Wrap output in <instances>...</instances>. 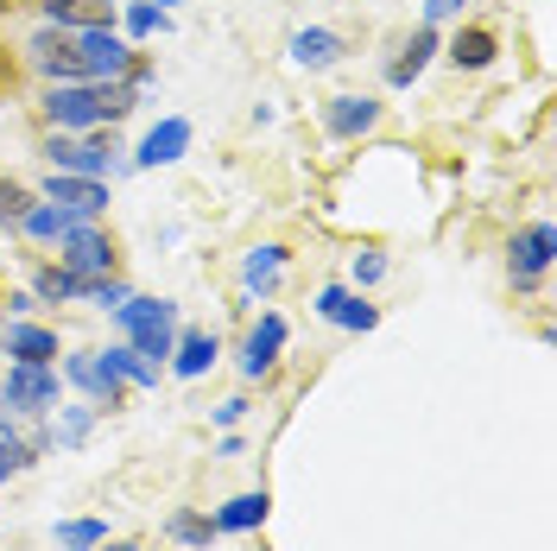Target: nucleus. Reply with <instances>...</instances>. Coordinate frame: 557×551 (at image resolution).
Returning a JSON list of instances; mask_svg holds the SVG:
<instances>
[{"label": "nucleus", "mask_w": 557, "mask_h": 551, "mask_svg": "<svg viewBox=\"0 0 557 551\" xmlns=\"http://www.w3.org/2000/svg\"><path fill=\"white\" fill-rule=\"evenodd\" d=\"M114 323H121L127 348L146 355L152 368L172 362V343H177V305L172 298H139V292H127V305L114 310Z\"/></svg>", "instance_id": "obj_1"}, {"label": "nucleus", "mask_w": 557, "mask_h": 551, "mask_svg": "<svg viewBox=\"0 0 557 551\" xmlns=\"http://www.w3.org/2000/svg\"><path fill=\"white\" fill-rule=\"evenodd\" d=\"M0 387H7V413H20V418H51L58 400H64L58 362H13L0 375Z\"/></svg>", "instance_id": "obj_2"}, {"label": "nucleus", "mask_w": 557, "mask_h": 551, "mask_svg": "<svg viewBox=\"0 0 557 551\" xmlns=\"http://www.w3.org/2000/svg\"><path fill=\"white\" fill-rule=\"evenodd\" d=\"M76 58L89 83H127L134 76V45L114 33V26H83L76 33Z\"/></svg>", "instance_id": "obj_3"}, {"label": "nucleus", "mask_w": 557, "mask_h": 551, "mask_svg": "<svg viewBox=\"0 0 557 551\" xmlns=\"http://www.w3.org/2000/svg\"><path fill=\"white\" fill-rule=\"evenodd\" d=\"M58 247H64L58 267H70V273H83V279H108L114 273V242H108V229H96V222H70Z\"/></svg>", "instance_id": "obj_4"}, {"label": "nucleus", "mask_w": 557, "mask_h": 551, "mask_svg": "<svg viewBox=\"0 0 557 551\" xmlns=\"http://www.w3.org/2000/svg\"><path fill=\"white\" fill-rule=\"evenodd\" d=\"M64 380L76 393H89V406H121V400H127V380L102 362V348H76L64 362Z\"/></svg>", "instance_id": "obj_5"}, {"label": "nucleus", "mask_w": 557, "mask_h": 551, "mask_svg": "<svg viewBox=\"0 0 557 551\" xmlns=\"http://www.w3.org/2000/svg\"><path fill=\"white\" fill-rule=\"evenodd\" d=\"M26 51H33V64L51 76V83H89L83 76V58H76V33H64V26H38L33 38H26Z\"/></svg>", "instance_id": "obj_6"}, {"label": "nucleus", "mask_w": 557, "mask_h": 551, "mask_svg": "<svg viewBox=\"0 0 557 551\" xmlns=\"http://www.w3.org/2000/svg\"><path fill=\"white\" fill-rule=\"evenodd\" d=\"M45 204L70 209L76 222H96L108 209V177H76V172H51L45 177Z\"/></svg>", "instance_id": "obj_7"}, {"label": "nucleus", "mask_w": 557, "mask_h": 551, "mask_svg": "<svg viewBox=\"0 0 557 551\" xmlns=\"http://www.w3.org/2000/svg\"><path fill=\"white\" fill-rule=\"evenodd\" d=\"M552 254H557L552 222H532V229H520V235H513V260H507L513 285H520V292H532L539 279L552 273Z\"/></svg>", "instance_id": "obj_8"}, {"label": "nucleus", "mask_w": 557, "mask_h": 551, "mask_svg": "<svg viewBox=\"0 0 557 551\" xmlns=\"http://www.w3.org/2000/svg\"><path fill=\"white\" fill-rule=\"evenodd\" d=\"M45 159H51V172H76V177H108L114 172V146L102 139H76V134H58L45 146Z\"/></svg>", "instance_id": "obj_9"}, {"label": "nucleus", "mask_w": 557, "mask_h": 551, "mask_svg": "<svg viewBox=\"0 0 557 551\" xmlns=\"http://www.w3.org/2000/svg\"><path fill=\"white\" fill-rule=\"evenodd\" d=\"M317 317H323V323H336V330H355V336L381 323V310L368 305L361 292H348V285H323V292H317Z\"/></svg>", "instance_id": "obj_10"}, {"label": "nucleus", "mask_w": 557, "mask_h": 551, "mask_svg": "<svg viewBox=\"0 0 557 551\" xmlns=\"http://www.w3.org/2000/svg\"><path fill=\"white\" fill-rule=\"evenodd\" d=\"M278 348H285V317H278V310H267V317L247 330V343H242V375H247V380L273 375Z\"/></svg>", "instance_id": "obj_11"}, {"label": "nucleus", "mask_w": 557, "mask_h": 551, "mask_svg": "<svg viewBox=\"0 0 557 551\" xmlns=\"http://www.w3.org/2000/svg\"><path fill=\"white\" fill-rule=\"evenodd\" d=\"M184 152H190V121H184V114H165L152 134L139 139L134 166H146V172H152V166H177Z\"/></svg>", "instance_id": "obj_12"}, {"label": "nucleus", "mask_w": 557, "mask_h": 551, "mask_svg": "<svg viewBox=\"0 0 557 551\" xmlns=\"http://www.w3.org/2000/svg\"><path fill=\"white\" fill-rule=\"evenodd\" d=\"M215 355H222V343L209 336V330H177V343H172V368L177 380H203L209 368H215Z\"/></svg>", "instance_id": "obj_13"}, {"label": "nucleus", "mask_w": 557, "mask_h": 551, "mask_svg": "<svg viewBox=\"0 0 557 551\" xmlns=\"http://www.w3.org/2000/svg\"><path fill=\"white\" fill-rule=\"evenodd\" d=\"M374 121H381V102L374 96H330V108H323V127L336 139H361Z\"/></svg>", "instance_id": "obj_14"}, {"label": "nucleus", "mask_w": 557, "mask_h": 551, "mask_svg": "<svg viewBox=\"0 0 557 551\" xmlns=\"http://www.w3.org/2000/svg\"><path fill=\"white\" fill-rule=\"evenodd\" d=\"M292 58L305 70H330V64L348 58V45H343V33H330V26H305V33H292Z\"/></svg>", "instance_id": "obj_15"}, {"label": "nucleus", "mask_w": 557, "mask_h": 551, "mask_svg": "<svg viewBox=\"0 0 557 551\" xmlns=\"http://www.w3.org/2000/svg\"><path fill=\"white\" fill-rule=\"evenodd\" d=\"M7 355H13V362H58V330L13 317V323H7Z\"/></svg>", "instance_id": "obj_16"}, {"label": "nucleus", "mask_w": 557, "mask_h": 551, "mask_svg": "<svg viewBox=\"0 0 557 551\" xmlns=\"http://www.w3.org/2000/svg\"><path fill=\"white\" fill-rule=\"evenodd\" d=\"M45 26H64V33L114 26V7H108V0H45Z\"/></svg>", "instance_id": "obj_17"}, {"label": "nucleus", "mask_w": 557, "mask_h": 551, "mask_svg": "<svg viewBox=\"0 0 557 551\" xmlns=\"http://www.w3.org/2000/svg\"><path fill=\"white\" fill-rule=\"evenodd\" d=\"M285 279V247H253L242 260V285H247V298H273V285Z\"/></svg>", "instance_id": "obj_18"}, {"label": "nucleus", "mask_w": 557, "mask_h": 551, "mask_svg": "<svg viewBox=\"0 0 557 551\" xmlns=\"http://www.w3.org/2000/svg\"><path fill=\"white\" fill-rule=\"evenodd\" d=\"M267 514H273V494L253 488V494H235L222 514H209V519H215V532H253V526H267Z\"/></svg>", "instance_id": "obj_19"}, {"label": "nucleus", "mask_w": 557, "mask_h": 551, "mask_svg": "<svg viewBox=\"0 0 557 551\" xmlns=\"http://www.w3.org/2000/svg\"><path fill=\"white\" fill-rule=\"evenodd\" d=\"M431 51H437V26H418V33L406 38V51L393 58V70H386V83H393V89H412V83H418V70L431 64Z\"/></svg>", "instance_id": "obj_20"}, {"label": "nucleus", "mask_w": 557, "mask_h": 551, "mask_svg": "<svg viewBox=\"0 0 557 551\" xmlns=\"http://www.w3.org/2000/svg\"><path fill=\"white\" fill-rule=\"evenodd\" d=\"M96 292V279L70 273V267H38L33 279V298H45V305H70V298H89Z\"/></svg>", "instance_id": "obj_21"}, {"label": "nucleus", "mask_w": 557, "mask_h": 551, "mask_svg": "<svg viewBox=\"0 0 557 551\" xmlns=\"http://www.w3.org/2000/svg\"><path fill=\"white\" fill-rule=\"evenodd\" d=\"M494 51H500V45H494V33H482V26H469V33L450 38V64L456 70H487Z\"/></svg>", "instance_id": "obj_22"}, {"label": "nucleus", "mask_w": 557, "mask_h": 551, "mask_svg": "<svg viewBox=\"0 0 557 551\" xmlns=\"http://www.w3.org/2000/svg\"><path fill=\"white\" fill-rule=\"evenodd\" d=\"M38 450H45V438H20L13 425H7V413H0V469L13 476V469H33Z\"/></svg>", "instance_id": "obj_23"}, {"label": "nucleus", "mask_w": 557, "mask_h": 551, "mask_svg": "<svg viewBox=\"0 0 557 551\" xmlns=\"http://www.w3.org/2000/svg\"><path fill=\"white\" fill-rule=\"evenodd\" d=\"M165 532H172L177 546L209 551V539H215V519H209V514H197V507H177V514L165 519Z\"/></svg>", "instance_id": "obj_24"}, {"label": "nucleus", "mask_w": 557, "mask_h": 551, "mask_svg": "<svg viewBox=\"0 0 557 551\" xmlns=\"http://www.w3.org/2000/svg\"><path fill=\"white\" fill-rule=\"evenodd\" d=\"M76 222L70 209H58V204H33L26 216H20V229L33 235V242H64V229Z\"/></svg>", "instance_id": "obj_25"}, {"label": "nucleus", "mask_w": 557, "mask_h": 551, "mask_svg": "<svg viewBox=\"0 0 557 551\" xmlns=\"http://www.w3.org/2000/svg\"><path fill=\"white\" fill-rule=\"evenodd\" d=\"M102 362H108L121 380H127V387H159V368H152L146 355H134L127 343H121V348H102Z\"/></svg>", "instance_id": "obj_26"}, {"label": "nucleus", "mask_w": 557, "mask_h": 551, "mask_svg": "<svg viewBox=\"0 0 557 551\" xmlns=\"http://www.w3.org/2000/svg\"><path fill=\"white\" fill-rule=\"evenodd\" d=\"M58 546L64 551H102L108 546V519H64V526H58Z\"/></svg>", "instance_id": "obj_27"}, {"label": "nucleus", "mask_w": 557, "mask_h": 551, "mask_svg": "<svg viewBox=\"0 0 557 551\" xmlns=\"http://www.w3.org/2000/svg\"><path fill=\"white\" fill-rule=\"evenodd\" d=\"M165 26H172L165 7H152V0H134V7H127V33L134 38H152V33H165Z\"/></svg>", "instance_id": "obj_28"}, {"label": "nucleus", "mask_w": 557, "mask_h": 551, "mask_svg": "<svg viewBox=\"0 0 557 551\" xmlns=\"http://www.w3.org/2000/svg\"><path fill=\"white\" fill-rule=\"evenodd\" d=\"M96 413H102V406H64V425H58L51 438H58V444H83L89 425H96Z\"/></svg>", "instance_id": "obj_29"}, {"label": "nucleus", "mask_w": 557, "mask_h": 551, "mask_svg": "<svg viewBox=\"0 0 557 551\" xmlns=\"http://www.w3.org/2000/svg\"><path fill=\"white\" fill-rule=\"evenodd\" d=\"M38 197L26 191V184H13V177H0V222H20L26 209H33Z\"/></svg>", "instance_id": "obj_30"}, {"label": "nucleus", "mask_w": 557, "mask_h": 551, "mask_svg": "<svg viewBox=\"0 0 557 551\" xmlns=\"http://www.w3.org/2000/svg\"><path fill=\"white\" fill-rule=\"evenodd\" d=\"M348 279H355V292H368V285H381V279H386V260L374 254V247H368V254H355Z\"/></svg>", "instance_id": "obj_31"}, {"label": "nucleus", "mask_w": 557, "mask_h": 551, "mask_svg": "<svg viewBox=\"0 0 557 551\" xmlns=\"http://www.w3.org/2000/svg\"><path fill=\"white\" fill-rule=\"evenodd\" d=\"M462 7H475V0H424V26H437V20H456Z\"/></svg>", "instance_id": "obj_32"}, {"label": "nucleus", "mask_w": 557, "mask_h": 551, "mask_svg": "<svg viewBox=\"0 0 557 551\" xmlns=\"http://www.w3.org/2000/svg\"><path fill=\"white\" fill-rule=\"evenodd\" d=\"M247 418V400L242 393H235V400H222V406H215V425H222V431H235V425H242Z\"/></svg>", "instance_id": "obj_33"}, {"label": "nucleus", "mask_w": 557, "mask_h": 551, "mask_svg": "<svg viewBox=\"0 0 557 551\" xmlns=\"http://www.w3.org/2000/svg\"><path fill=\"white\" fill-rule=\"evenodd\" d=\"M102 551H139V546H127V539H121V546H102Z\"/></svg>", "instance_id": "obj_34"}, {"label": "nucleus", "mask_w": 557, "mask_h": 551, "mask_svg": "<svg viewBox=\"0 0 557 551\" xmlns=\"http://www.w3.org/2000/svg\"><path fill=\"white\" fill-rule=\"evenodd\" d=\"M0 413H7V387H0Z\"/></svg>", "instance_id": "obj_35"}, {"label": "nucleus", "mask_w": 557, "mask_h": 551, "mask_svg": "<svg viewBox=\"0 0 557 551\" xmlns=\"http://www.w3.org/2000/svg\"><path fill=\"white\" fill-rule=\"evenodd\" d=\"M0 488H7V469H0Z\"/></svg>", "instance_id": "obj_36"}]
</instances>
